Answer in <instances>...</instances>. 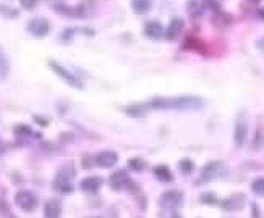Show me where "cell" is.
<instances>
[{
	"instance_id": "obj_1",
	"label": "cell",
	"mask_w": 264,
	"mask_h": 218,
	"mask_svg": "<svg viewBox=\"0 0 264 218\" xmlns=\"http://www.w3.org/2000/svg\"><path fill=\"white\" fill-rule=\"evenodd\" d=\"M146 110H198L203 107V100L195 95L180 97H156L145 104Z\"/></svg>"
},
{
	"instance_id": "obj_2",
	"label": "cell",
	"mask_w": 264,
	"mask_h": 218,
	"mask_svg": "<svg viewBox=\"0 0 264 218\" xmlns=\"http://www.w3.org/2000/svg\"><path fill=\"white\" fill-rule=\"evenodd\" d=\"M75 176V171L71 168H62L55 176L54 181V187L55 191H59L62 194H70L73 191V184H71V179Z\"/></svg>"
},
{
	"instance_id": "obj_3",
	"label": "cell",
	"mask_w": 264,
	"mask_h": 218,
	"mask_svg": "<svg viewBox=\"0 0 264 218\" xmlns=\"http://www.w3.org/2000/svg\"><path fill=\"white\" fill-rule=\"evenodd\" d=\"M49 66L52 68V70H54L55 75L60 76L62 79H64L68 86L75 87V89H83V87H84L83 84H81V81L78 79V78H75L68 70H65V68L62 66V65H59L57 62H49Z\"/></svg>"
},
{
	"instance_id": "obj_4",
	"label": "cell",
	"mask_w": 264,
	"mask_h": 218,
	"mask_svg": "<svg viewBox=\"0 0 264 218\" xmlns=\"http://www.w3.org/2000/svg\"><path fill=\"white\" fill-rule=\"evenodd\" d=\"M28 31H30L34 37H46L50 31V23L46 18H33L28 23Z\"/></svg>"
},
{
	"instance_id": "obj_5",
	"label": "cell",
	"mask_w": 264,
	"mask_h": 218,
	"mask_svg": "<svg viewBox=\"0 0 264 218\" xmlns=\"http://www.w3.org/2000/svg\"><path fill=\"white\" fill-rule=\"evenodd\" d=\"M15 203L21 208V210L33 212L37 205V201H36L34 194H31L30 191H18L15 194Z\"/></svg>"
},
{
	"instance_id": "obj_6",
	"label": "cell",
	"mask_w": 264,
	"mask_h": 218,
	"mask_svg": "<svg viewBox=\"0 0 264 218\" xmlns=\"http://www.w3.org/2000/svg\"><path fill=\"white\" fill-rule=\"evenodd\" d=\"M118 162V155L114 150H102L96 155V165L100 168H112L115 163Z\"/></svg>"
},
{
	"instance_id": "obj_7",
	"label": "cell",
	"mask_w": 264,
	"mask_h": 218,
	"mask_svg": "<svg viewBox=\"0 0 264 218\" xmlns=\"http://www.w3.org/2000/svg\"><path fill=\"white\" fill-rule=\"evenodd\" d=\"M224 171V165L220 162H211L203 167V171H201V179L203 181H211V179H215L220 176Z\"/></svg>"
},
{
	"instance_id": "obj_8",
	"label": "cell",
	"mask_w": 264,
	"mask_h": 218,
	"mask_svg": "<svg viewBox=\"0 0 264 218\" xmlns=\"http://www.w3.org/2000/svg\"><path fill=\"white\" fill-rule=\"evenodd\" d=\"M247 134H248V123H247V118L245 116H240L235 123V129H233V139H235V144L238 147H242L245 139H247Z\"/></svg>"
},
{
	"instance_id": "obj_9",
	"label": "cell",
	"mask_w": 264,
	"mask_h": 218,
	"mask_svg": "<svg viewBox=\"0 0 264 218\" xmlns=\"http://www.w3.org/2000/svg\"><path fill=\"white\" fill-rule=\"evenodd\" d=\"M109 183L115 191H122V189L128 186V184H132V181H130V178H128V174L125 170H118V171H115L112 176H110Z\"/></svg>"
},
{
	"instance_id": "obj_10",
	"label": "cell",
	"mask_w": 264,
	"mask_h": 218,
	"mask_svg": "<svg viewBox=\"0 0 264 218\" xmlns=\"http://www.w3.org/2000/svg\"><path fill=\"white\" fill-rule=\"evenodd\" d=\"M182 197H183L182 192H177V191L165 192L161 196V205H164L165 208H175L182 203Z\"/></svg>"
},
{
	"instance_id": "obj_11",
	"label": "cell",
	"mask_w": 264,
	"mask_h": 218,
	"mask_svg": "<svg viewBox=\"0 0 264 218\" xmlns=\"http://www.w3.org/2000/svg\"><path fill=\"white\" fill-rule=\"evenodd\" d=\"M243 205H245V196H243V194H233V196L227 197L222 202V208H224V210H229V212L238 210V208H242Z\"/></svg>"
},
{
	"instance_id": "obj_12",
	"label": "cell",
	"mask_w": 264,
	"mask_h": 218,
	"mask_svg": "<svg viewBox=\"0 0 264 218\" xmlns=\"http://www.w3.org/2000/svg\"><path fill=\"white\" fill-rule=\"evenodd\" d=\"M145 34H146V37H149V39H161L165 36V29L161 23L149 21V23H146V26H145Z\"/></svg>"
},
{
	"instance_id": "obj_13",
	"label": "cell",
	"mask_w": 264,
	"mask_h": 218,
	"mask_svg": "<svg viewBox=\"0 0 264 218\" xmlns=\"http://www.w3.org/2000/svg\"><path fill=\"white\" fill-rule=\"evenodd\" d=\"M100 186H102V179L98 176H88L80 183V187L83 189L84 192H89V194L98 192Z\"/></svg>"
},
{
	"instance_id": "obj_14",
	"label": "cell",
	"mask_w": 264,
	"mask_h": 218,
	"mask_svg": "<svg viewBox=\"0 0 264 218\" xmlns=\"http://www.w3.org/2000/svg\"><path fill=\"white\" fill-rule=\"evenodd\" d=\"M182 29H183V19L174 18L169 23V26L165 28V36L164 37L169 39V41H174V39H177V36L182 32Z\"/></svg>"
},
{
	"instance_id": "obj_15",
	"label": "cell",
	"mask_w": 264,
	"mask_h": 218,
	"mask_svg": "<svg viewBox=\"0 0 264 218\" xmlns=\"http://www.w3.org/2000/svg\"><path fill=\"white\" fill-rule=\"evenodd\" d=\"M62 215V203L57 199H50L47 201L44 207V217L46 218H60Z\"/></svg>"
},
{
	"instance_id": "obj_16",
	"label": "cell",
	"mask_w": 264,
	"mask_h": 218,
	"mask_svg": "<svg viewBox=\"0 0 264 218\" xmlns=\"http://www.w3.org/2000/svg\"><path fill=\"white\" fill-rule=\"evenodd\" d=\"M154 176L162 183H170L174 179V174H172L169 167H165V165H157L154 168Z\"/></svg>"
},
{
	"instance_id": "obj_17",
	"label": "cell",
	"mask_w": 264,
	"mask_h": 218,
	"mask_svg": "<svg viewBox=\"0 0 264 218\" xmlns=\"http://www.w3.org/2000/svg\"><path fill=\"white\" fill-rule=\"evenodd\" d=\"M132 7L136 15H145L151 10V0H132Z\"/></svg>"
},
{
	"instance_id": "obj_18",
	"label": "cell",
	"mask_w": 264,
	"mask_h": 218,
	"mask_svg": "<svg viewBox=\"0 0 264 218\" xmlns=\"http://www.w3.org/2000/svg\"><path fill=\"white\" fill-rule=\"evenodd\" d=\"M146 107L145 104H133V105H128V107H125V113L130 115V116H143L146 113Z\"/></svg>"
},
{
	"instance_id": "obj_19",
	"label": "cell",
	"mask_w": 264,
	"mask_h": 218,
	"mask_svg": "<svg viewBox=\"0 0 264 218\" xmlns=\"http://www.w3.org/2000/svg\"><path fill=\"white\" fill-rule=\"evenodd\" d=\"M188 13H190V16H193V18H199L201 15H203V7H201V3L198 0H190L188 2Z\"/></svg>"
},
{
	"instance_id": "obj_20",
	"label": "cell",
	"mask_w": 264,
	"mask_h": 218,
	"mask_svg": "<svg viewBox=\"0 0 264 218\" xmlns=\"http://www.w3.org/2000/svg\"><path fill=\"white\" fill-rule=\"evenodd\" d=\"M13 133H15V136H18V138H31L33 129L26 125H18V126H15Z\"/></svg>"
},
{
	"instance_id": "obj_21",
	"label": "cell",
	"mask_w": 264,
	"mask_h": 218,
	"mask_svg": "<svg viewBox=\"0 0 264 218\" xmlns=\"http://www.w3.org/2000/svg\"><path fill=\"white\" fill-rule=\"evenodd\" d=\"M128 167L133 170V171H143L146 168V163L143 158H132L128 162Z\"/></svg>"
},
{
	"instance_id": "obj_22",
	"label": "cell",
	"mask_w": 264,
	"mask_h": 218,
	"mask_svg": "<svg viewBox=\"0 0 264 218\" xmlns=\"http://www.w3.org/2000/svg\"><path fill=\"white\" fill-rule=\"evenodd\" d=\"M251 189L254 194H258V196H264V179L263 178L254 179L251 183Z\"/></svg>"
},
{
	"instance_id": "obj_23",
	"label": "cell",
	"mask_w": 264,
	"mask_h": 218,
	"mask_svg": "<svg viewBox=\"0 0 264 218\" xmlns=\"http://www.w3.org/2000/svg\"><path fill=\"white\" fill-rule=\"evenodd\" d=\"M179 167H180V170H182V171L188 174V173H191V171H193V170H195V163L191 162L190 158H183V160H180Z\"/></svg>"
},
{
	"instance_id": "obj_24",
	"label": "cell",
	"mask_w": 264,
	"mask_h": 218,
	"mask_svg": "<svg viewBox=\"0 0 264 218\" xmlns=\"http://www.w3.org/2000/svg\"><path fill=\"white\" fill-rule=\"evenodd\" d=\"M0 15H3L5 18H16L18 12L12 7H8V5H0Z\"/></svg>"
},
{
	"instance_id": "obj_25",
	"label": "cell",
	"mask_w": 264,
	"mask_h": 218,
	"mask_svg": "<svg viewBox=\"0 0 264 218\" xmlns=\"http://www.w3.org/2000/svg\"><path fill=\"white\" fill-rule=\"evenodd\" d=\"M8 71V63H7V58L0 52V76H5Z\"/></svg>"
},
{
	"instance_id": "obj_26",
	"label": "cell",
	"mask_w": 264,
	"mask_h": 218,
	"mask_svg": "<svg viewBox=\"0 0 264 218\" xmlns=\"http://www.w3.org/2000/svg\"><path fill=\"white\" fill-rule=\"evenodd\" d=\"M37 2H39V0H20V5L25 10H33L37 5Z\"/></svg>"
},
{
	"instance_id": "obj_27",
	"label": "cell",
	"mask_w": 264,
	"mask_h": 218,
	"mask_svg": "<svg viewBox=\"0 0 264 218\" xmlns=\"http://www.w3.org/2000/svg\"><path fill=\"white\" fill-rule=\"evenodd\" d=\"M201 201H203L204 203H211V205L217 203V199H215L213 194H203V196H201Z\"/></svg>"
},
{
	"instance_id": "obj_28",
	"label": "cell",
	"mask_w": 264,
	"mask_h": 218,
	"mask_svg": "<svg viewBox=\"0 0 264 218\" xmlns=\"http://www.w3.org/2000/svg\"><path fill=\"white\" fill-rule=\"evenodd\" d=\"M0 218H16V217L13 215L10 210H5V212H2V217H0Z\"/></svg>"
},
{
	"instance_id": "obj_29",
	"label": "cell",
	"mask_w": 264,
	"mask_h": 218,
	"mask_svg": "<svg viewBox=\"0 0 264 218\" xmlns=\"http://www.w3.org/2000/svg\"><path fill=\"white\" fill-rule=\"evenodd\" d=\"M34 120H36V121H39V125H41V126H47V125H49V121H47L46 118H39V116H34Z\"/></svg>"
},
{
	"instance_id": "obj_30",
	"label": "cell",
	"mask_w": 264,
	"mask_h": 218,
	"mask_svg": "<svg viewBox=\"0 0 264 218\" xmlns=\"http://www.w3.org/2000/svg\"><path fill=\"white\" fill-rule=\"evenodd\" d=\"M3 152H5V142H3V140L0 139V155H2Z\"/></svg>"
},
{
	"instance_id": "obj_31",
	"label": "cell",
	"mask_w": 264,
	"mask_h": 218,
	"mask_svg": "<svg viewBox=\"0 0 264 218\" xmlns=\"http://www.w3.org/2000/svg\"><path fill=\"white\" fill-rule=\"evenodd\" d=\"M258 15H259V18H261V19H264V7H263V8H259Z\"/></svg>"
},
{
	"instance_id": "obj_32",
	"label": "cell",
	"mask_w": 264,
	"mask_h": 218,
	"mask_svg": "<svg viewBox=\"0 0 264 218\" xmlns=\"http://www.w3.org/2000/svg\"><path fill=\"white\" fill-rule=\"evenodd\" d=\"M251 2H254V3H258V2H259V0H251Z\"/></svg>"
},
{
	"instance_id": "obj_33",
	"label": "cell",
	"mask_w": 264,
	"mask_h": 218,
	"mask_svg": "<svg viewBox=\"0 0 264 218\" xmlns=\"http://www.w3.org/2000/svg\"><path fill=\"white\" fill-rule=\"evenodd\" d=\"M91 218H96V217H91Z\"/></svg>"
}]
</instances>
